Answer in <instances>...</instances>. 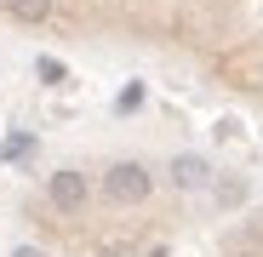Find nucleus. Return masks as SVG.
I'll return each instance as SVG.
<instances>
[{
    "mask_svg": "<svg viewBox=\"0 0 263 257\" xmlns=\"http://www.w3.org/2000/svg\"><path fill=\"white\" fill-rule=\"evenodd\" d=\"M155 34L189 46L229 97L263 109V0H172Z\"/></svg>",
    "mask_w": 263,
    "mask_h": 257,
    "instance_id": "nucleus-1",
    "label": "nucleus"
},
{
    "mask_svg": "<svg viewBox=\"0 0 263 257\" xmlns=\"http://www.w3.org/2000/svg\"><path fill=\"white\" fill-rule=\"evenodd\" d=\"M212 257H263V218H257V223H246L240 234H229Z\"/></svg>",
    "mask_w": 263,
    "mask_h": 257,
    "instance_id": "nucleus-2",
    "label": "nucleus"
}]
</instances>
